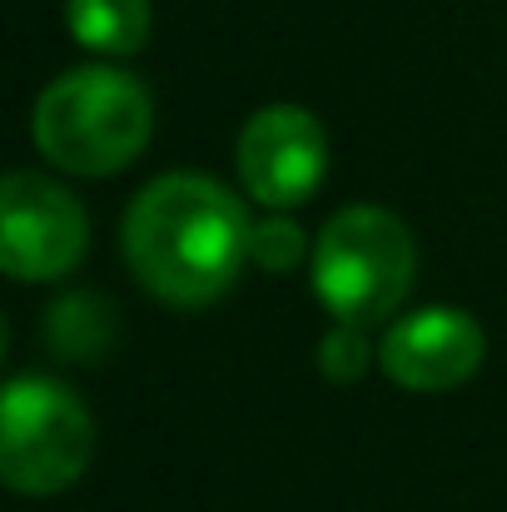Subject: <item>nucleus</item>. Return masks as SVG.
I'll return each instance as SVG.
<instances>
[{"label":"nucleus","instance_id":"f257e3e1","mask_svg":"<svg viewBox=\"0 0 507 512\" xmlns=\"http://www.w3.org/2000/svg\"><path fill=\"white\" fill-rule=\"evenodd\" d=\"M254 219L209 174H160L125 214V259L135 279L174 309L214 304L249 264Z\"/></svg>","mask_w":507,"mask_h":512},{"label":"nucleus","instance_id":"9d476101","mask_svg":"<svg viewBox=\"0 0 507 512\" xmlns=\"http://www.w3.org/2000/svg\"><path fill=\"white\" fill-rule=\"evenodd\" d=\"M319 368L334 378V383H353V378H363V368H368V339H363V329L358 324H334L324 343H319Z\"/></svg>","mask_w":507,"mask_h":512},{"label":"nucleus","instance_id":"0eeeda50","mask_svg":"<svg viewBox=\"0 0 507 512\" xmlns=\"http://www.w3.org/2000/svg\"><path fill=\"white\" fill-rule=\"evenodd\" d=\"M483 353H488V339L478 319L463 309H418L398 319L378 343L383 373L413 393H443V388L468 383L483 368Z\"/></svg>","mask_w":507,"mask_h":512},{"label":"nucleus","instance_id":"6e6552de","mask_svg":"<svg viewBox=\"0 0 507 512\" xmlns=\"http://www.w3.org/2000/svg\"><path fill=\"white\" fill-rule=\"evenodd\" d=\"M65 25L95 55H140L155 15L150 0H65Z\"/></svg>","mask_w":507,"mask_h":512},{"label":"nucleus","instance_id":"20e7f679","mask_svg":"<svg viewBox=\"0 0 507 512\" xmlns=\"http://www.w3.org/2000/svg\"><path fill=\"white\" fill-rule=\"evenodd\" d=\"M95 453L90 408L55 378H15L0 398V478L25 498L65 493Z\"/></svg>","mask_w":507,"mask_h":512},{"label":"nucleus","instance_id":"39448f33","mask_svg":"<svg viewBox=\"0 0 507 512\" xmlns=\"http://www.w3.org/2000/svg\"><path fill=\"white\" fill-rule=\"evenodd\" d=\"M90 244V219L80 199L45 179L15 170L0 184V269L10 279H65Z\"/></svg>","mask_w":507,"mask_h":512},{"label":"nucleus","instance_id":"f03ea898","mask_svg":"<svg viewBox=\"0 0 507 512\" xmlns=\"http://www.w3.org/2000/svg\"><path fill=\"white\" fill-rule=\"evenodd\" d=\"M155 130L150 90L115 65H80L65 70L55 85L40 90L30 135L35 150L65 174H115L140 160Z\"/></svg>","mask_w":507,"mask_h":512},{"label":"nucleus","instance_id":"7ed1b4c3","mask_svg":"<svg viewBox=\"0 0 507 512\" xmlns=\"http://www.w3.org/2000/svg\"><path fill=\"white\" fill-rule=\"evenodd\" d=\"M418 249L398 214L378 204H348L319 229L314 294L338 324H378L413 289Z\"/></svg>","mask_w":507,"mask_h":512},{"label":"nucleus","instance_id":"423d86ee","mask_svg":"<svg viewBox=\"0 0 507 512\" xmlns=\"http://www.w3.org/2000/svg\"><path fill=\"white\" fill-rule=\"evenodd\" d=\"M234 160H239V179L249 199L279 214V209L304 204L324 184L329 140H324V125L304 105H264L239 130Z\"/></svg>","mask_w":507,"mask_h":512},{"label":"nucleus","instance_id":"1a4fd4ad","mask_svg":"<svg viewBox=\"0 0 507 512\" xmlns=\"http://www.w3.org/2000/svg\"><path fill=\"white\" fill-rule=\"evenodd\" d=\"M299 259H304V229H299L294 219L269 214V219H259V224H254L249 264H259V269H294Z\"/></svg>","mask_w":507,"mask_h":512}]
</instances>
